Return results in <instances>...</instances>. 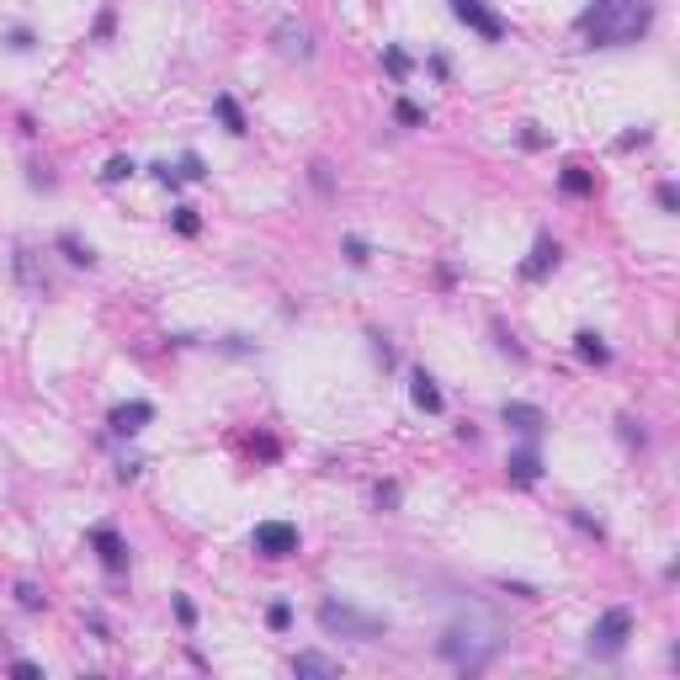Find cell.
Listing matches in <instances>:
<instances>
[{"mask_svg": "<svg viewBox=\"0 0 680 680\" xmlns=\"http://www.w3.org/2000/svg\"><path fill=\"white\" fill-rule=\"evenodd\" d=\"M500 627H495V617H484V612H468V617H458L447 633H441V659H452L458 670H484L489 659L500 654Z\"/></svg>", "mask_w": 680, "mask_h": 680, "instance_id": "6da1fadb", "label": "cell"}, {"mask_svg": "<svg viewBox=\"0 0 680 680\" xmlns=\"http://www.w3.org/2000/svg\"><path fill=\"white\" fill-rule=\"evenodd\" d=\"M580 27L590 32V43H638L649 27V0H601L595 11L580 16Z\"/></svg>", "mask_w": 680, "mask_h": 680, "instance_id": "7a4b0ae2", "label": "cell"}, {"mask_svg": "<svg viewBox=\"0 0 680 680\" xmlns=\"http://www.w3.org/2000/svg\"><path fill=\"white\" fill-rule=\"evenodd\" d=\"M319 627L335 633V638H351V644H372V638L388 633L383 617H362L356 606H340V601H325V606H319Z\"/></svg>", "mask_w": 680, "mask_h": 680, "instance_id": "3957f363", "label": "cell"}, {"mask_svg": "<svg viewBox=\"0 0 680 680\" xmlns=\"http://www.w3.org/2000/svg\"><path fill=\"white\" fill-rule=\"evenodd\" d=\"M627 633H633V617L622 606H612L606 617H595V627H590V654H622Z\"/></svg>", "mask_w": 680, "mask_h": 680, "instance_id": "277c9868", "label": "cell"}, {"mask_svg": "<svg viewBox=\"0 0 680 680\" xmlns=\"http://www.w3.org/2000/svg\"><path fill=\"white\" fill-rule=\"evenodd\" d=\"M255 553H266V558L298 553V526H287V521H261V526H255Z\"/></svg>", "mask_w": 680, "mask_h": 680, "instance_id": "5b68a950", "label": "cell"}, {"mask_svg": "<svg viewBox=\"0 0 680 680\" xmlns=\"http://www.w3.org/2000/svg\"><path fill=\"white\" fill-rule=\"evenodd\" d=\"M452 16H458L463 27H473L479 37H489V43L505 37V22H500L495 11H484V0H452Z\"/></svg>", "mask_w": 680, "mask_h": 680, "instance_id": "8992f818", "label": "cell"}, {"mask_svg": "<svg viewBox=\"0 0 680 680\" xmlns=\"http://www.w3.org/2000/svg\"><path fill=\"white\" fill-rule=\"evenodd\" d=\"M500 420H505V426H510V431H521V436H537L542 431V426H548V415H542V409H537V404H505V409H500Z\"/></svg>", "mask_w": 680, "mask_h": 680, "instance_id": "52a82bcc", "label": "cell"}, {"mask_svg": "<svg viewBox=\"0 0 680 680\" xmlns=\"http://www.w3.org/2000/svg\"><path fill=\"white\" fill-rule=\"evenodd\" d=\"M144 420H155V404H118L112 409V431L118 436H133V431H144Z\"/></svg>", "mask_w": 680, "mask_h": 680, "instance_id": "ba28073f", "label": "cell"}, {"mask_svg": "<svg viewBox=\"0 0 680 680\" xmlns=\"http://www.w3.org/2000/svg\"><path fill=\"white\" fill-rule=\"evenodd\" d=\"M91 542H96V553H101V563H107L112 574H118V569L128 563V548H123V537H118L112 526H96V531H91Z\"/></svg>", "mask_w": 680, "mask_h": 680, "instance_id": "9c48e42d", "label": "cell"}, {"mask_svg": "<svg viewBox=\"0 0 680 680\" xmlns=\"http://www.w3.org/2000/svg\"><path fill=\"white\" fill-rule=\"evenodd\" d=\"M553 261H558V245L548 240V234H542V240L531 245V261L521 266V277H526V282H542V277H548V266H553Z\"/></svg>", "mask_w": 680, "mask_h": 680, "instance_id": "30bf717a", "label": "cell"}, {"mask_svg": "<svg viewBox=\"0 0 680 680\" xmlns=\"http://www.w3.org/2000/svg\"><path fill=\"white\" fill-rule=\"evenodd\" d=\"M277 43H282V54H287V59H309V54H314L309 32L293 27V22H282V27H277Z\"/></svg>", "mask_w": 680, "mask_h": 680, "instance_id": "8fae6325", "label": "cell"}, {"mask_svg": "<svg viewBox=\"0 0 680 680\" xmlns=\"http://www.w3.org/2000/svg\"><path fill=\"white\" fill-rule=\"evenodd\" d=\"M293 675L335 680V675H340V665H335V659H325V654H298V659H293Z\"/></svg>", "mask_w": 680, "mask_h": 680, "instance_id": "7c38bea8", "label": "cell"}, {"mask_svg": "<svg viewBox=\"0 0 680 680\" xmlns=\"http://www.w3.org/2000/svg\"><path fill=\"white\" fill-rule=\"evenodd\" d=\"M574 351H580L585 362H595V367H606V362H612V351H606V340L595 335V330H580V335H574Z\"/></svg>", "mask_w": 680, "mask_h": 680, "instance_id": "4fadbf2b", "label": "cell"}, {"mask_svg": "<svg viewBox=\"0 0 680 680\" xmlns=\"http://www.w3.org/2000/svg\"><path fill=\"white\" fill-rule=\"evenodd\" d=\"M409 394H415V404H420L426 415H441V388H436L426 372H415V388H409Z\"/></svg>", "mask_w": 680, "mask_h": 680, "instance_id": "5bb4252c", "label": "cell"}, {"mask_svg": "<svg viewBox=\"0 0 680 680\" xmlns=\"http://www.w3.org/2000/svg\"><path fill=\"white\" fill-rule=\"evenodd\" d=\"M213 112L223 118V128H229V133H245V112H240V101H234V96H213Z\"/></svg>", "mask_w": 680, "mask_h": 680, "instance_id": "9a60e30c", "label": "cell"}, {"mask_svg": "<svg viewBox=\"0 0 680 680\" xmlns=\"http://www.w3.org/2000/svg\"><path fill=\"white\" fill-rule=\"evenodd\" d=\"M563 191H569V197H590V191H595V181H590L580 165H569V170H563Z\"/></svg>", "mask_w": 680, "mask_h": 680, "instance_id": "2e32d148", "label": "cell"}, {"mask_svg": "<svg viewBox=\"0 0 680 680\" xmlns=\"http://www.w3.org/2000/svg\"><path fill=\"white\" fill-rule=\"evenodd\" d=\"M510 479H516V484H531V479H537V458H531V452H516V458H510Z\"/></svg>", "mask_w": 680, "mask_h": 680, "instance_id": "e0dca14e", "label": "cell"}, {"mask_svg": "<svg viewBox=\"0 0 680 680\" xmlns=\"http://www.w3.org/2000/svg\"><path fill=\"white\" fill-rule=\"evenodd\" d=\"M59 250L69 255V261H75V266H91V250L80 245V240H69V234H64V240H59Z\"/></svg>", "mask_w": 680, "mask_h": 680, "instance_id": "ac0fdd59", "label": "cell"}, {"mask_svg": "<svg viewBox=\"0 0 680 680\" xmlns=\"http://www.w3.org/2000/svg\"><path fill=\"white\" fill-rule=\"evenodd\" d=\"M394 118H399L404 128H420V123H426V112H420L415 101H399V107H394Z\"/></svg>", "mask_w": 680, "mask_h": 680, "instance_id": "d6986e66", "label": "cell"}, {"mask_svg": "<svg viewBox=\"0 0 680 680\" xmlns=\"http://www.w3.org/2000/svg\"><path fill=\"white\" fill-rule=\"evenodd\" d=\"M128 176H133V160H112V165H107V170H101V181H128Z\"/></svg>", "mask_w": 680, "mask_h": 680, "instance_id": "ffe728a7", "label": "cell"}, {"mask_svg": "<svg viewBox=\"0 0 680 680\" xmlns=\"http://www.w3.org/2000/svg\"><path fill=\"white\" fill-rule=\"evenodd\" d=\"M16 606H27V612H37V606H43V595H37V585H27V580H22V585H16Z\"/></svg>", "mask_w": 680, "mask_h": 680, "instance_id": "44dd1931", "label": "cell"}, {"mask_svg": "<svg viewBox=\"0 0 680 680\" xmlns=\"http://www.w3.org/2000/svg\"><path fill=\"white\" fill-rule=\"evenodd\" d=\"M176 229H181V234H197V213H191V208H176Z\"/></svg>", "mask_w": 680, "mask_h": 680, "instance_id": "7402d4cb", "label": "cell"}, {"mask_svg": "<svg viewBox=\"0 0 680 680\" xmlns=\"http://www.w3.org/2000/svg\"><path fill=\"white\" fill-rule=\"evenodd\" d=\"M266 622H272V627H287V622H293V612H287V606H272V612H266Z\"/></svg>", "mask_w": 680, "mask_h": 680, "instance_id": "603a6c76", "label": "cell"}, {"mask_svg": "<svg viewBox=\"0 0 680 680\" xmlns=\"http://www.w3.org/2000/svg\"><path fill=\"white\" fill-rule=\"evenodd\" d=\"M345 255H351V261L362 266V261H367V245H362V240H345Z\"/></svg>", "mask_w": 680, "mask_h": 680, "instance_id": "cb8c5ba5", "label": "cell"}, {"mask_svg": "<svg viewBox=\"0 0 680 680\" xmlns=\"http://www.w3.org/2000/svg\"><path fill=\"white\" fill-rule=\"evenodd\" d=\"M176 617H181L186 627H191V622H197V606H191V601H176Z\"/></svg>", "mask_w": 680, "mask_h": 680, "instance_id": "d4e9b609", "label": "cell"}, {"mask_svg": "<svg viewBox=\"0 0 680 680\" xmlns=\"http://www.w3.org/2000/svg\"><path fill=\"white\" fill-rule=\"evenodd\" d=\"M388 69H394V75H404V69H409V59H404L399 48H388Z\"/></svg>", "mask_w": 680, "mask_h": 680, "instance_id": "484cf974", "label": "cell"}]
</instances>
